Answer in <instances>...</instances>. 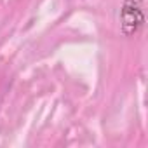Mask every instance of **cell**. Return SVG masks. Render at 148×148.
Instances as JSON below:
<instances>
[{
  "label": "cell",
  "instance_id": "1",
  "mask_svg": "<svg viewBox=\"0 0 148 148\" xmlns=\"http://www.w3.org/2000/svg\"><path fill=\"white\" fill-rule=\"evenodd\" d=\"M120 19H122V30L125 35H132L143 26V11H141L139 0H125L120 12Z\"/></svg>",
  "mask_w": 148,
  "mask_h": 148
}]
</instances>
